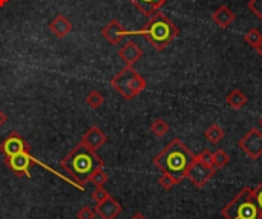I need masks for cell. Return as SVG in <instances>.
I'll return each mask as SVG.
<instances>
[{"mask_svg":"<svg viewBox=\"0 0 262 219\" xmlns=\"http://www.w3.org/2000/svg\"><path fill=\"white\" fill-rule=\"evenodd\" d=\"M134 34L143 35L157 51H164L166 46H169L180 35V28L163 12L157 11L150 15L147 23Z\"/></svg>","mask_w":262,"mask_h":219,"instance_id":"obj_3","label":"cell"},{"mask_svg":"<svg viewBox=\"0 0 262 219\" xmlns=\"http://www.w3.org/2000/svg\"><path fill=\"white\" fill-rule=\"evenodd\" d=\"M134 32L127 31L120 20L117 18H112L103 29H101V35L104 37V40L111 45H118L124 37L127 35H132Z\"/></svg>","mask_w":262,"mask_h":219,"instance_id":"obj_10","label":"cell"},{"mask_svg":"<svg viewBox=\"0 0 262 219\" xmlns=\"http://www.w3.org/2000/svg\"><path fill=\"white\" fill-rule=\"evenodd\" d=\"M8 2H9V0H0V8H3Z\"/></svg>","mask_w":262,"mask_h":219,"instance_id":"obj_33","label":"cell"},{"mask_svg":"<svg viewBox=\"0 0 262 219\" xmlns=\"http://www.w3.org/2000/svg\"><path fill=\"white\" fill-rule=\"evenodd\" d=\"M241 150L252 160H258L262 155V130L253 127L250 129L238 143Z\"/></svg>","mask_w":262,"mask_h":219,"instance_id":"obj_8","label":"cell"},{"mask_svg":"<svg viewBox=\"0 0 262 219\" xmlns=\"http://www.w3.org/2000/svg\"><path fill=\"white\" fill-rule=\"evenodd\" d=\"M255 49H256V52H258V54L262 57V41L258 45V46H256V48H255Z\"/></svg>","mask_w":262,"mask_h":219,"instance_id":"obj_32","label":"cell"},{"mask_svg":"<svg viewBox=\"0 0 262 219\" xmlns=\"http://www.w3.org/2000/svg\"><path fill=\"white\" fill-rule=\"evenodd\" d=\"M216 169L213 166H209L206 163H203L198 157H195L192 166L189 167V172H187V180L198 189L204 187L210 180L212 177L215 175Z\"/></svg>","mask_w":262,"mask_h":219,"instance_id":"obj_7","label":"cell"},{"mask_svg":"<svg viewBox=\"0 0 262 219\" xmlns=\"http://www.w3.org/2000/svg\"><path fill=\"white\" fill-rule=\"evenodd\" d=\"M150 132H152L155 137L161 138V137H164V135L169 132V124L166 123V120L157 118V120L150 124Z\"/></svg>","mask_w":262,"mask_h":219,"instance_id":"obj_20","label":"cell"},{"mask_svg":"<svg viewBox=\"0 0 262 219\" xmlns=\"http://www.w3.org/2000/svg\"><path fill=\"white\" fill-rule=\"evenodd\" d=\"M230 161V157L227 155V152H224L223 149H218L215 154H213V167L215 169H223L229 164Z\"/></svg>","mask_w":262,"mask_h":219,"instance_id":"obj_21","label":"cell"},{"mask_svg":"<svg viewBox=\"0 0 262 219\" xmlns=\"http://www.w3.org/2000/svg\"><path fill=\"white\" fill-rule=\"evenodd\" d=\"M111 86L127 101L138 97L147 86V81L143 75H140L132 66H126L118 74H115L111 80Z\"/></svg>","mask_w":262,"mask_h":219,"instance_id":"obj_6","label":"cell"},{"mask_svg":"<svg viewBox=\"0 0 262 219\" xmlns=\"http://www.w3.org/2000/svg\"><path fill=\"white\" fill-rule=\"evenodd\" d=\"M212 20H213L215 25H218L221 29H227V28L235 21V12H233L227 5H221V6L212 14Z\"/></svg>","mask_w":262,"mask_h":219,"instance_id":"obj_15","label":"cell"},{"mask_svg":"<svg viewBox=\"0 0 262 219\" xmlns=\"http://www.w3.org/2000/svg\"><path fill=\"white\" fill-rule=\"evenodd\" d=\"M121 210H123L121 204L112 196L95 204V213L101 219H115L121 213Z\"/></svg>","mask_w":262,"mask_h":219,"instance_id":"obj_11","label":"cell"},{"mask_svg":"<svg viewBox=\"0 0 262 219\" xmlns=\"http://www.w3.org/2000/svg\"><path fill=\"white\" fill-rule=\"evenodd\" d=\"M95 216H97L95 210L89 206H84L77 212V219H95Z\"/></svg>","mask_w":262,"mask_h":219,"instance_id":"obj_26","label":"cell"},{"mask_svg":"<svg viewBox=\"0 0 262 219\" xmlns=\"http://www.w3.org/2000/svg\"><path fill=\"white\" fill-rule=\"evenodd\" d=\"M259 126H261V127H262V117H261V118H259Z\"/></svg>","mask_w":262,"mask_h":219,"instance_id":"obj_34","label":"cell"},{"mask_svg":"<svg viewBox=\"0 0 262 219\" xmlns=\"http://www.w3.org/2000/svg\"><path fill=\"white\" fill-rule=\"evenodd\" d=\"M253 196H255V201L258 203L259 209L262 210V181L259 183V186L253 190Z\"/></svg>","mask_w":262,"mask_h":219,"instance_id":"obj_29","label":"cell"},{"mask_svg":"<svg viewBox=\"0 0 262 219\" xmlns=\"http://www.w3.org/2000/svg\"><path fill=\"white\" fill-rule=\"evenodd\" d=\"M118 57L124 61L126 66H134L137 61L141 60V57H143V49L138 46V43H135V41L130 40V41H126V43L120 48Z\"/></svg>","mask_w":262,"mask_h":219,"instance_id":"obj_12","label":"cell"},{"mask_svg":"<svg viewBox=\"0 0 262 219\" xmlns=\"http://www.w3.org/2000/svg\"><path fill=\"white\" fill-rule=\"evenodd\" d=\"M130 3H134L140 12L146 17H150L154 15L163 5H166L167 0H129Z\"/></svg>","mask_w":262,"mask_h":219,"instance_id":"obj_16","label":"cell"},{"mask_svg":"<svg viewBox=\"0 0 262 219\" xmlns=\"http://www.w3.org/2000/svg\"><path fill=\"white\" fill-rule=\"evenodd\" d=\"M107 180H109V178H107L106 172H104L103 169H98V170L94 172V175L91 177L89 183L94 184L95 187H104V184L107 183Z\"/></svg>","mask_w":262,"mask_h":219,"instance_id":"obj_24","label":"cell"},{"mask_svg":"<svg viewBox=\"0 0 262 219\" xmlns=\"http://www.w3.org/2000/svg\"><path fill=\"white\" fill-rule=\"evenodd\" d=\"M86 104L92 109H98L104 104V97L101 92L98 91H91L88 95H86Z\"/></svg>","mask_w":262,"mask_h":219,"instance_id":"obj_19","label":"cell"},{"mask_svg":"<svg viewBox=\"0 0 262 219\" xmlns=\"http://www.w3.org/2000/svg\"><path fill=\"white\" fill-rule=\"evenodd\" d=\"M3 161H5L6 167H8L15 177H18V178H31V167L37 164V166L43 167L46 172H51V173H54L55 177H58V178H61L63 181H66L68 184L77 187L78 190H84V187H81L80 184H77L72 178H68V177H64L63 173L55 172L52 167L46 166L45 163H41L40 160H37L35 157H32V155L29 154V149H25V150H21V152H18V154H15V155H11V157H5Z\"/></svg>","mask_w":262,"mask_h":219,"instance_id":"obj_4","label":"cell"},{"mask_svg":"<svg viewBox=\"0 0 262 219\" xmlns=\"http://www.w3.org/2000/svg\"><path fill=\"white\" fill-rule=\"evenodd\" d=\"M130 219H147V218H146L144 215H141V213H135V215H134Z\"/></svg>","mask_w":262,"mask_h":219,"instance_id":"obj_31","label":"cell"},{"mask_svg":"<svg viewBox=\"0 0 262 219\" xmlns=\"http://www.w3.org/2000/svg\"><path fill=\"white\" fill-rule=\"evenodd\" d=\"M25 149H31L28 141L17 132H11L5 140L0 141V152L5 157H11V155H15Z\"/></svg>","mask_w":262,"mask_h":219,"instance_id":"obj_9","label":"cell"},{"mask_svg":"<svg viewBox=\"0 0 262 219\" xmlns=\"http://www.w3.org/2000/svg\"><path fill=\"white\" fill-rule=\"evenodd\" d=\"M261 219H262V216H261Z\"/></svg>","mask_w":262,"mask_h":219,"instance_id":"obj_35","label":"cell"},{"mask_svg":"<svg viewBox=\"0 0 262 219\" xmlns=\"http://www.w3.org/2000/svg\"><path fill=\"white\" fill-rule=\"evenodd\" d=\"M111 195H109V192L104 189V187H95L94 189V192L91 193V198L95 201V204L97 203H101V201H104L106 198H109Z\"/></svg>","mask_w":262,"mask_h":219,"instance_id":"obj_25","label":"cell"},{"mask_svg":"<svg viewBox=\"0 0 262 219\" xmlns=\"http://www.w3.org/2000/svg\"><path fill=\"white\" fill-rule=\"evenodd\" d=\"M226 132L223 130V127L220 124H212L206 132H204V137L207 138L209 143L212 144H218L223 138H224Z\"/></svg>","mask_w":262,"mask_h":219,"instance_id":"obj_18","label":"cell"},{"mask_svg":"<svg viewBox=\"0 0 262 219\" xmlns=\"http://www.w3.org/2000/svg\"><path fill=\"white\" fill-rule=\"evenodd\" d=\"M244 40H246V41H247V45H250L252 48H256V46H258V45L262 41V34L259 32V29L252 28V29H249V31L246 32Z\"/></svg>","mask_w":262,"mask_h":219,"instance_id":"obj_23","label":"cell"},{"mask_svg":"<svg viewBox=\"0 0 262 219\" xmlns=\"http://www.w3.org/2000/svg\"><path fill=\"white\" fill-rule=\"evenodd\" d=\"M203 163L209 164V166H213V152H210L209 149H204L200 155H196Z\"/></svg>","mask_w":262,"mask_h":219,"instance_id":"obj_28","label":"cell"},{"mask_svg":"<svg viewBox=\"0 0 262 219\" xmlns=\"http://www.w3.org/2000/svg\"><path fill=\"white\" fill-rule=\"evenodd\" d=\"M181 183V180H178V178H175V177H172V175H169V173H163L161 177H160V180H158V184L161 186V189H164V190H172L177 184H180Z\"/></svg>","mask_w":262,"mask_h":219,"instance_id":"obj_22","label":"cell"},{"mask_svg":"<svg viewBox=\"0 0 262 219\" xmlns=\"http://www.w3.org/2000/svg\"><path fill=\"white\" fill-rule=\"evenodd\" d=\"M193 160L195 155L187 149V146L180 138H173L154 158V164L163 173H169L183 181L187 177L189 167L192 166Z\"/></svg>","mask_w":262,"mask_h":219,"instance_id":"obj_2","label":"cell"},{"mask_svg":"<svg viewBox=\"0 0 262 219\" xmlns=\"http://www.w3.org/2000/svg\"><path fill=\"white\" fill-rule=\"evenodd\" d=\"M247 8L259 18L262 20V0H250L247 3Z\"/></svg>","mask_w":262,"mask_h":219,"instance_id":"obj_27","label":"cell"},{"mask_svg":"<svg viewBox=\"0 0 262 219\" xmlns=\"http://www.w3.org/2000/svg\"><path fill=\"white\" fill-rule=\"evenodd\" d=\"M221 215L224 219H261L262 210L255 201L253 190L244 187L223 210Z\"/></svg>","mask_w":262,"mask_h":219,"instance_id":"obj_5","label":"cell"},{"mask_svg":"<svg viewBox=\"0 0 262 219\" xmlns=\"http://www.w3.org/2000/svg\"><path fill=\"white\" fill-rule=\"evenodd\" d=\"M106 141H107V135L100 129V127H97V126H92L84 135H83V138H81V143L86 146V147H89L91 150H98V149H101L104 144H106Z\"/></svg>","mask_w":262,"mask_h":219,"instance_id":"obj_13","label":"cell"},{"mask_svg":"<svg viewBox=\"0 0 262 219\" xmlns=\"http://www.w3.org/2000/svg\"><path fill=\"white\" fill-rule=\"evenodd\" d=\"M249 98L247 95L241 91V89H233L227 97H226V103L227 106H230L232 109H243L246 104H247Z\"/></svg>","mask_w":262,"mask_h":219,"instance_id":"obj_17","label":"cell"},{"mask_svg":"<svg viewBox=\"0 0 262 219\" xmlns=\"http://www.w3.org/2000/svg\"><path fill=\"white\" fill-rule=\"evenodd\" d=\"M6 120H8V117H6V114L0 109V127L6 123Z\"/></svg>","mask_w":262,"mask_h":219,"instance_id":"obj_30","label":"cell"},{"mask_svg":"<svg viewBox=\"0 0 262 219\" xmlns=\"http://www.w3.org/2000/svg\"><path fill=\"white\" fill-rule=\"evenodd\" d=\"M49 29L57 38H64L71 31H72V23L61 14H57L51 21H49Z\"/></svg>","mask_w":262,"mask_h":219,"instance_id":"obj_14","label":"cell"},{"mask_svg":"<svg viewBox=\"0 0 262 219\" xmlns=\"http://www.w3.org/2000/svg\"><path fill=\"white\" fill-rule=\"evenodd\" d=\"M61 167L69 173V177L77 184L84 187V184L89 183L94 172L104 167V161L95 150H91L80 141L61 160Z\"/></svg>","mask_w":262,"mask_h":219,"instance_id":"obj_1","label":"cell"}]
</instances>
